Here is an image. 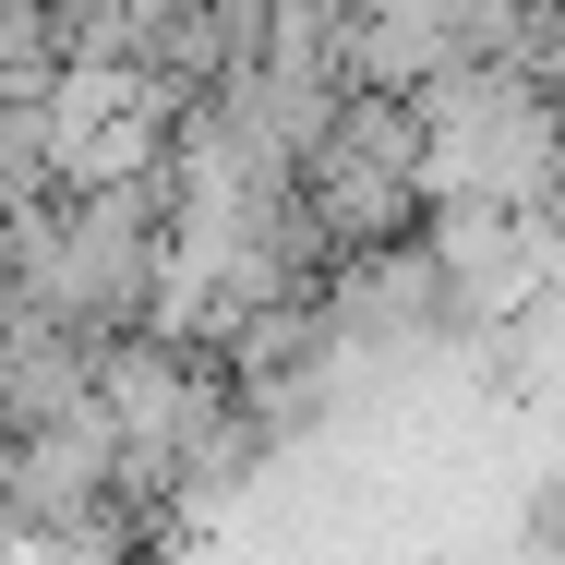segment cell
I'll return each mask as SVG.
<instances>
[{
	"label": "cell",
	"instance_id": "cell-1",
	"mask_svg": "<svg viewBox=\"0 0 565 565\" xmlns=\"http://www.w3.org/2000/svg\"><path fill=\"white\" fill-rule=\"evenodd\" d=\"M301 228L326 241V265L409 253L434 228V132H422L409 97L349 85V109L326 120V145L301 157Z\"/></svg>",
	"mask_w": 565,
	"mask_h": 565
},
{
	"label": "cell",
	"instance_id": "cell-2",
	"mask_svg": "<svg viewBox=\"0 0 565 565\" xmlns=\"http://www.w3.org/2000/svg\"><path fill=\"white\" fill-rule=\"evenodd\" d=\"M12 469H24V446H12V434H0V518H12Z\"/></svg>",
	"mask_w": 565,
	"mask_h": 565
}]
</instances>
